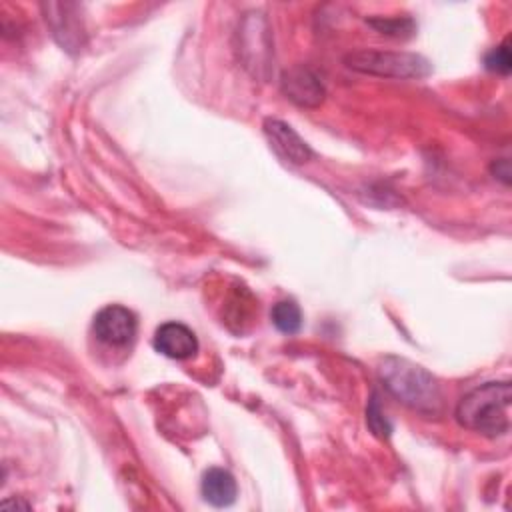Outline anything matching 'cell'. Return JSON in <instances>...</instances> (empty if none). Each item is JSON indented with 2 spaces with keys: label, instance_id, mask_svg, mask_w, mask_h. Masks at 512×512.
I'll use <instances>...</instances> for the list:
<instances>
[{
  "label": "cell",
  "instance_id": "cell-10",
  "mask_svg": "<svg viewBox=\"0 0 512 512\" xmlns=\"http://www.w3.org/2000/svg\"><path fill=\"white\" fill-rule=\"evenodd\" d=\"M272 324L282 334H296L302 326V312L294 300H280L270 310Z\"/></svg>",
  "mask_w": 512,
  "mask_h": 512
},
{
  "label": "cell",
  "instance_id": "cell-8",
  "mask_svg": "<svg viewBox=\"0 0 512 512\" xmlns=\"http://www.w3.org/2000/svg\"><path fill=\"white\" fill-rule=\"evenodd\" d=\"M154 348L172 360H186L198 352V338L196 334L182 322H164L156 328Z\"/></svg>",
  "mask_w": 512,
  "mask_h": 512
},
{
  "label": "cell",
  "instance_id": "cell-9",
  "mask_svg": "<svg viewBox=\"0 0 512 512\" xmlns=\"http://www.w3.org/2000/svg\"><path fill=\"white\" fill-rule=\"evenodd\" d=\"M202 496L208 504L216 508L230 506L236 500V480L234 476L224 468H210L202 476Z\"/></svg>",
  "mask_w": 512,
  "mask_h": 512
},
{
  "label": "cell",
  "instance_id": "cell-2",
  "mask_svg": "<svg viewBox=\"0 0 512 512\" xmlns=\"http://www.w3.org/2000/svg\"><path fill=\"white\" fill-rule=\"evenodd\" d=\"M378 376L384 388L408 408L426 416L440 414L442 410L440 386L434 380V376L422 366L406 358L388 356L382 360L378 368Z\"/></svg>",
  "mask_w": 512,
  "mask_h": 512
},
{
  "label": "cell",
  "instance_id": "cell-7",
  "mask_svg": "<svg viewBox=\"0 0 512 512\" xmlns=\"http://www.w3.org/2000/svg\"><path fill=\"white\" fill-rule=\"evenodd\" d=\"M282 92L294 104L304 108H316L322 104L326 90L320 78L306 66H296L282 76Z\"/></svg>",
  "mask_w": 512,
  "mask_h": 512
},
{
  "label": "cell",
  "instance_id": "cell-13",
  "mask_svg": "<svg viewBox=\"0 0 512 512\" xmlns=\"http://www.w3.org/2000/svg\"><path fill=\"white\" fill-rule=\"evenodd\" d=\"M484 66L490 70V72H496V74H508L510 68H512V58H510V48H508V42L492 48L486 58H484Z\"/></svg>",
  "mask_w": 512,
  "mask_h": 512
},
{
  "label": "cell",
  "instance_id": "cell-6",
  "mask_svg": "<svg viewBox=\"0 0 512 512\" xmlns=\"http://www.w3.org/2000/svg\"><path fill=\"white\" fill-rule=\"evenodd\" d=\"M264 134L274 148V152L292 164H304L312 158L310 146L300 138V134L286 122L278 118L264 120Z\"/></svg>",
  "mask_w": 512,
  "mask_h": 512
},
{
  "label": "cell",
  "instance_id": "cell-12",
  "mask_svg": "<svg viewBox=\"0 0 512 512\" xmlns=\"http://www.w3.org/2000/svg\"><path fill=\"white\" fill-rule=\"evenodd\" d=\"M366 422L370 426V430L378 436V438H388L390 432H392V426L388 422V418L384 416L380 404H378V398L372 396L370 402H368V408H366Z\"/></svg>",
  "mask_w": 512,
  "mask_h": 512
},
{
  "label": "cell",
  "instance_id": "cell-11",
  "mask_svg": "<svg viewBox=\"0 0 512 512\" xmlns=\"http://www.w3.org/2000/svg\"><path fill=\"white\" fill-rule=\"evenodd\" d=\"M368 24L376 28L380 34L390 38H408L414 34L416 24L408 16H396V18H370Z\"/></svg>",
  "mask_w": 512,
  "mask_h": 512
},
{
  "label": "cell",
  "instance_id": "cell-3",
  "mask_svg": "<svg viewBox=\"0 0 512 512\" xmlns=\"http://www.w3.org/2000/svg\"><path fill=\"white\" fill-rule=\"evenodd\" d=\"M344 62L356 72L384 78H424L432 72L430 62L414 52L354 50L346 54Z\"/></svg>",
  "mask_w": 512,
  "mask_h": 512
},
{
  "label": "cell",
  "instance_id": "cell-14",
  "mask_svg": "<svg viewBox=\"0 0 512 512\" xmlns=\"http://www.w3.org/2000/svg\"><path fill=\"white\" fill-rule=\"evenodd\" d=\"M492 170H494V174H496L504 184H508V182H510V164H508V160H506V158L496 160V162L492 164Z\"/></svg>",
  "mask_w": 512,
  "mask_h": 512
},
{
  "label": "cell",
  "instance_id": "cell-4",
  "mask_svg": "<svg viewBox=\"0 0 512 512\" xmlns=\"http://www.w3.org/2000/svg\"><path fill=\"white\" fill-rule=\"evenodd\" d=\"M96 338L108 346H128L138 330V322L132 310L120 304L104 306L92 322Z\"/></svg>",
  "mask_w": 512,
  "mask_h": 512
},
{
  "label": "cell",
  "instance_id": "cell-1",
  "mask_svg": "<svg viewBox=\"0 0 512 512\" xmlns=\"http://www.w3.org/2000/svg\"><path fill=\"white\" fill-rule=\"evenodd\" d=\"M512 388L508 380L486 382L466 392L456 406L460 426L482 436H502L510 430Z\"/></svg>",
  "mask_w": 512,
  "mask_h": 512
},
{
  "label": "cell",
  "instance_id": "cell-5",
  "mask_svg": "<svg viewBox=\"0 0 512 512\" xmlns=\"http://www.w3.org/2000/svg\"><path fill=\"white\" fill-rule=\"evenodd\" d=\"M46 22L52 28L54 38L60 42V46L68 52L80 50L84 46V22L80 14L78 4H62V2H52V4H42Z\"/></svg>",
  "mask_w": 512,
  "mask_h": 512
}]
</instances>
